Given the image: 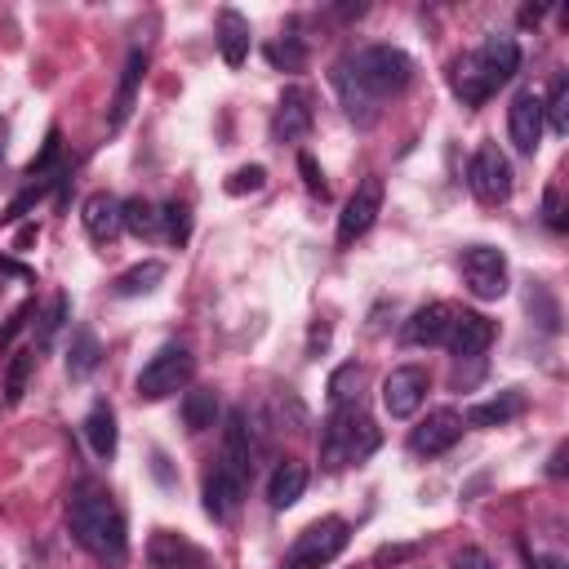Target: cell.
<instances>
[{
  "instance_id": "cell-1",
  "label": "cell",
  "mask_w": 569,
  "mask_h": 569,
  "mask_svg": "<svg viewBox=\"0 0 569 569\" xmlns=\"http://www.w3.org/2000/svg\"><path fill=\"white\" fill-rule=\"evenodd\" d=\"M67 529L71 538L102 565H120L124 560V516L111 502L107 489L98 485H76L67 498Z\"/></svg>"
},
{
  "instance_id": "cell-2",
  "label": "cell",
  "mask_w": 569,
  "mask_h": 569,
  "mask_svg": "<svg viewBox=\"0 0 569 569\" xmlns=\"http://www.w3.org/2000/svg\"><path fill=\"white\" fill-rule=\"evenodd\" d=\"M373 449H378V427H373V418L360 409V400L338 405V409L329 413L325 431H320V462H325L329 471H338V467H347V462H365Z\"/></svg>"
},
{
  "instance_id": "cell-3",
  "label": "cell",
  "mask_w": 569,
  "mask_h": 569,
  "mask_svg": "<svg viewBox=\"0 0 569 569\" xmlns=\"http://www.w3.org/2000/svg\"><path fill=\"white\" fill-rule=\"evenodd\" d=\"M347 67H351V76L360 80V89L369 93V98H391V93H400L409 80H413V62H409V53L405 49H396V44H369V49H360L356 58H347Z\"/></svg>"
},
{
  "instance_id": "cell-4",
  "label": "cell",
  "mask_w": 569,
  "mask_h": 569,
  "mask_svg": "<svg viewBox=\"0 0 569 569\" xmlns=\"http://www.w3.org/2000/svg\"><path fill=\"white\" fill-rule=\"evenodd\" d=\"M347 538H351L347 520L325 516V520L307 525V529L293 538V547H289V556H284V565H280V569H320V565H329V560L347 547Z\"/></svg>"
},
{
  "instance_id": "cell-5",
  "label": "cell",
  "mask_w": 569,
  "mask_h": 569,
  "mask_svg": "<svg viewBox=\"0 0 569 569\" xmlns=\"http://www.w3.org/2000/svg\"><path fill=\"white\" fill-rule=\"evenodd\" d=\"M191 369H196L191 351L178 347V342H164V347L142 365V373H138V396H142V400H164V396H173V391H182V387L191 382Z\"/></svg>"
},
{
  "instance_id": "cell-6",
  "label": "cell",
  "mask_w": 569,
  "mask_h": 569,
  "mask_svg": "<svg viewBox=\"0 0 569 569\" xmlns=\"http://www.w3.org/2000/svg\"><path fill=\"white\" fill-rule=\"evenodd\" d=\"M458 271H462V284L471 289V298H480V302H498V298L507 293V284H511L507 258H502V249H493V244H471V249H462Z\"/></svg>"
},
{
  "instance_id": "cell-7",
  "label": "cell",
  "mask_w": 569,
  "mask_h": 569,
  "mask_svg": "<svg viewBox=\"0 0 569 569\" xmlns=\"http://www.w3.org/2000/svg\"><path fill=\"white\" fill-rule=\"evenodd\" d=\"M467 187L480 204H507L511 196V164L498 151V142H480L471 164H467Z\"/></svg>"
},
{
  "instance_id": "cell-8",
  "label": "cell",
  "mask_w": 569,
  "mask_h": 569,
  "mask_svg": "<svg viewBox=\"0 0 569 569\" xmlns=\"http://www.w3.org/2000/svg\"><path fill=\"white\" fill-rule=\"evenodd\" d=\"M249 467H253V445H249L244 409H231V413H227V427H222V449H218L213 476H222L236 493H244V485H249Z\"/></svg>"
},
{
  "instance_id": "cell-9",
  "label": "cell",
  "mask_w": 569,
  "mask_h": 569,
  "mask_svg": "<svg viewBox=\"0 0 569 569\" xmlns=\"http://www.w3.org/2000/svg\"><path fill=\"white\" fill-rule=\"evenodd\" d=\"M427 387H431V378L422 365H400L382 378V409L391 418H413L427 400Z\"/></svg>"
},
{
  "instance_id": "cell-10",
  "label": "cell",
  "mask_w": 569,
  "mask_h": 569,
  "mask_svg": "<svg viewBox=\"0 0 569 569\" xmlns=\"http://www.w3.org/2000/svg\"><path fill=\"white\" fill-rule=\"evenodd\" d=\"M378 213H382V178L369 173V178L351 191V200H347V209H342V218H338V244H356V240L373 227Z\"/></svg>"
},
{
  "instance_id": "cell-11",
  "label": "cell",
  "mask_w": 569,
  "mask_h": 569,
  "mask_svg": "<svg viewBox=\"0 0 569 569\" xmlns=\"http://www.w3.org/2000/svg\"><path fill=\"white\" fill-rule=\"evenodd\" d=\"M458 436H462V413H458V409H436V413H427V418L409 431V449H413L418 458H436V453L453 449Z\"/></svg>"
},
{
  "instance_id": "cell-12",
  "label": "cell",
  "mask_w": 569,
  "mask_h": 569,
  "mask_svg": "<svg viewBox=\"0 0 569 569\" xmlns=\"http://www.w3.org/2000/svg\"><path fill=\"white\" fill-rule=\"evenodd\" d=\"M542 124H547V120H542V98H538L533 89L516 93L511 107H507V133H511V147L525 151V156H533L538 142H542Z\"/></svg>"
},
{
  "instance_id": "cell-13",
  "label": "cell",
  "mask_w": 569,
  "mask_h": 569,
  "mask_svg": "<svg viewBox=\"0 0 569 569\" xmlns=\"http://www.w3.org/2000/svg\"><path fill=\"white\" fill-rule=\"evenodd\" d=\"M147 560L151 569H213V560L182 533H169V529H156L151 542H147Z\"/></svg>"
},
{
  "instance_id": "cell-14",
  "label": "cell",
  "mask_w": 569,
  "mask_h": 569,
  "mask_svg": "<svg viewBox=\"0 0 569 569\" xmlns=\"http://www.w3.org/2000/svg\"><path fill=\"white\" fill-rule=\"evenodd\" d=\"M453 311H458V307H449V302H427V307H418V311L405 320L400 338H405L409 347H445L449 325H453Z\"/></svg>"
},
{
  "instance_id": "cell-15",
  "label": "cell",
  "mask_w": 569,
  "mask_h": 569,
  "mask_svg": "<svg viewBox=\"0 0 569 569\" xmlns=\"http://www.w3.org/2000/svg\"><path fill=\"white\" fill-rule=\"evenodd\" d=\"M476 62H480L485 84H489V93H493L498 84H507V80L516 76V67H520V44H516L511 36L493 31V36H485V44L476 49Z\"/></svg>"
},
{
  "instance_id": "cell-16",
  "label": "cell",
  "mask_w": 569,
  "mask_h": 569,
  "mask_svg": "<svg viewBox=\"0 0 569 569\" xmlns=\"http://www.w3.org/2000/svg\"><path fill=\"white\" fill-rule=\"evenodd\" d=\"M329 84H333V93H338V102H342V111H347V120H351V124H360V129L378 124V98H369V93L360 89V80L351 76V67H347V62H333Z\"/></svg>"
},
{
  "instance_id": "cell-17",
  "label": "cell",
  "mask_w": 569,
  "mask_h": 569,
  "mask_svg": "<svg viewBox=\"0 0 569 569\" xmlns=\"http://www.w3.org/2000/svg\"><path fill=\"white\" fill-rule=\"evenodd\" d=\"M307 129H311V98H307V89H284L280 107L271 116V138L284 147V142H302Z\"/></svg>"
},
{
  "instance_id": "cell-18",
  "label": "cell",
  "mask_w": 569,
  "mask_h": 569,
  "mask_svg": "<svg viewBox=\"0 0 569 569\" xmlns=\"http://www.w3.org/2000/svg\"><path fill=\"white\" fill-rule=\"evenodd\" d=\"M493 333H498V325L489 316H480V311H453V325H449L445 347L467 360V356H480L493 342Z\"/></svg>"
},
{
  "instance_id": "cell-19",
  "label": "cell",
  "mask_w": 569,
  "mask_h": 569,
  "mask_svg": "<svg viewBox=\"0 0 569 569\" xmlns=\"http://www.w3.org/2000/svg\"><path fill=\"white\" fill-rule=\"evenodd\" d=\"M80 222H84V236H89L93 244H111V240L124 231V222H120V200H116L111 191H93V196L80 204Z\"/></svg>"
},
{
  "instance_id": "cell-20",
  "label": "cell",
  "mask_w": 569,
  "mask_h": 569,
  "mask_svg": "<svg viewBox=\"0 0 569 569\" xmlns=\"http://www.w3.org/2000/svg\"><path fill=\"white\" fill-rule=\"evenodd\" d=\"M302 489H307V467H302L298 458L276 462V471H271V480H267V502H271V511H289V507L302 498Z\"/></svg>"
},
{
  "instance_id": "cell-21",
  "label": "cell",
  "mask_w": 569,
  "mask_h": 569,
  "mask_svg": "<svg viewBox=\"0 0 569 569\" xmlns=\"http://www.w3.org/2000/svg\"><path fill=\"white\" fill-rule=\"evenodd\" d=\"M218 53L227 67H244L249 58V18L236 9H218Z\"/></svg>"
},
{
  "instance_id": "cell-22",
  "label": "cell",
  "mask_w": 569,
  "mask_h": 569,
  "mask_svg": "<svg viewBox=\"0 0 569 569\" xmlns=\"http://www.w3.org/2000/svg\"><path fill=\"white\" fill-rule=\"evenodd\" d=\"M142 76H147V53H142V49H133V53H129V62H124V76H120V89H116L111 116H107V124H111V129H120V124L129 120V111H133V98H138V84H142Z\"/></svg>"
},
{
  "instance_id": "cell-23",
  "label": "cell",
  "mask_w": 569,
  "mask_h": 569,
  "mask_svg": "<svg viewBox=\"0 0 569 569\" xmlns=\"http://www.w3.org/2000/svg\"><path fill=\"white\" fill-rule=\"evenodd\" d=\"M449 84H453V93H458L467 107H476V102L489 98V84H485V71H480L476 53H462V58L449 62Z\"/></svg>"
},
{
  "instance_id": "cell-24",
  "label": "cell",
  "mask_w": 569,
  "mask_h": 569,
  "mask_svg": "<svg viewBox=\"0 0 569 569\" xmlns=\"http://www.w3.org/2000/svg\"><path fill=\"white\" fill-rule=\"evenodd\" d=\"M520 413H525V396H520V391H498L493 400L471 405V409H467V422H471V427H502V422H511V418H520Z\"/></svg>"
},
{
  "instance_id": "cell-25",
  "label": "cell",
  "mask_w": 569,
  "mask_h": 569,
  "mask_svg": "<svg viewBox=\"0 0 569 569\" xmlns=\"http://www.w3.org/2000/svg\"><path fill=\"white\" fill-rule=\"evenodd\" d=\"M98 365H102L98 333H93V329H76V333H71V347H67V378L80 382V378H89Z\"/></svg>"
},
{
  "instance_id": "cell-26",
  "label": "cell",
  "mask_w": 569,
  "mask_h": 569,
  "mask_svg": "<svg viewBox=\"0 0 569 569\" xmlns=\"http://www.w3.org/2000/svg\"><path fill=\"white\" fill-rule=\"evenodd\" d=\"M84 440H89V449L98 453V458H111L116 453V413H111V405L107 400H98L89 413H84Z\"/></svg>"
},
{
  "instance_id": "cell-27",
  "label": "cell",
  "mask_w": 569,
  "mask_h": 569,
  "mask_svg": "<svg viewBox=\"0 0 569 569\" xmlns=\"http://www.w3.org/2000/svg\"><path fill=\"white\" fill-rule=\"evenodd\" d=\"M182 422H187L191 436L209 431V427L218 422V396H213L209 387H191V391L182 396Z\"/></svg>"
},
{
  "instance_id": "cell-28",
  "label": "cell",
  "mask_w": 569,
  "mask_h": 569,
  "mask_svg": "<svg viewBox=\"0 0 569 569\" xmlns=\"http://www.w3.org/2000/svg\"><path fill=\"white\" fill-rule=\"evenodd\" d=\"M160 280H164V262L147 258V262H138V267H129V271L116 276V293L120 298H138V293H151Z\"/></svg>"
},
{
  "instance_id": "cell-29",
  "label": "cell",
  "mask_w": 569,
  "mask_h": 569,
  "mask_svg": "<svg viewBox=\"0 0 569 569\" xmlns=\"http://www.w3.org/2000/svg\"><path fill=\"white\" fill-rule=\"evenodd\" d=\"M120 222H124V231H133V236H156V231H160V209H156L151 200L133 196V200L120 204Z\"/></svg>"
},
{
  "instance_id": "cell-30",
  "label": "cell",
  "mask_w": 569,
  "mask_h": 569,
  "mask_svg": "<svg viewBox=\"0 0 569 569\" xmlns=\"http://www.w3.org/2000/svg\"><path fill=\"white\" fill-rule=\"evenodd\" d=\"M240 498H244V493H236L222 476H213V471H209V480H204V511H209L213 520H227V516L240 507Z\"/></svg>"
},
{
  "instance_id": "cell-31",
  "label": "cell",
  "mask_w": 569,
  "mask_h": 569,
  "mask_svg": "<svg viewBox=\"0 0 569 569\" xmlns=\"http://www.w3.org/2000/svg\"><path fill=\"white\" fill-rule=\"evenodd\" d=\"M36 369V351H13L9 369H4V405H18L27 396V378Z\"/></svg>"
},
{
  "instance_id": "cell-32",
  "label": "cell",
  "mask_w": 569,
  "mask_h": 569,
  "mask_svg": "<svg viewBox=\"0 0 569 569\" xmlns=\"http://www.w3.org/2000/svg\"><path fill=\"white\" fill-rule=\"evenodd\" d=\"M542 120H551L556 133H569V80H565V76L556 80L551 98L542 102Z\"/></svg>"
},
{
  "instance_id": "cell-33",
  "label": "cell",
  "mask_w": 569,
  "mask_h": 569,
  "mask_svg": "<svg viewBox=\"0 0 569 569\" xmlns=\"http://www.w3.org/2000/svg\"><path fill=\"white\" fill-rule=\"evenodd\" d=\"M160 231H164L173 244H182V240L191 236V213H187V204H178V200L160 204Z\"/></svg>"
},
{
  "instance_id": "cell-34",
  "label": "cell",
  "mask_w": 569,
  "mask_h": 569,
  "mask_svg": "<svg viewBox=\"0 0 569 569\" xmlns=\"http://www.w3.org/2000/svg\"><path fill=\"white\" fill-rule=\"evenodd\" d=\"M262 182H267V169H262V164H244V169H236V173L222 182V191H227V196H249V191H262Z\"/></svg>"
},
{
  "instance_id": "cell-35",
  "label": "cell",
  "mask_w": 569,
  "mask_h": 569,
  "mask_svg": "<svg viewBox=\"0 0 569 569\" xmlns=\"http://www.w3.org/2000/svg\"><path fill=\"white\" fill-rule=\"evenodd\" d=\"M62 320H67V298L58 293V298H49V307L40 311V333H36V347H49V342H53V333L62 329Z\"/></svg>"
},
{
  "instance_id": "cell-36",
  "label": "cell",
  "mask_w": 569,
  "mask_h": 569,
  "mask_svg": "<svg viewBox=\"0 0 569 569\" xmlns=\"http://www.w3.org/2000/svg\"><path fill=\"white\" fill-rule=\"evenodd\" d=\"M351 382H360V369H356V365H342V369L329 378V400H333V409H338V405H351V396H356Z\"/></svg>"
},
{
  "instance_id": "cell-37",
  "label": "cell",
  "mask_w": 569,
  "mask_h": 569,
  "mask_svg": "<svg viewBox=\"0 0 569 569\" xmlns=\"http://www.w3.org/2000/svg\"><path fill=\"white\" fill-rule=\"evenodd\" d=\"M298 169H302V182H307V191L325 200V196H329V187H325V173H320L316 156H307V151H302V156H298Z\"/></svg>"
},
{
  "instance_id": "cell-38",
  "label": "cell",
  "mask_w": 569,
  "mask_h": 569,
  "mask_svg": "<svg viewBox=\"0 0 569 569\" xmlns=\"http://www.w3.org/2000/svg\"><path fill=\"white\" fill-rule=\"evenodd\" d=\"M267 58H271L276 67H284V71H298V67H302V58H307V49H302V44H271V49H267Z\"/></svg>"
},
{
  "instance_id": "cell-39",
  "label": "cell",
  "mask_w": 569,
  "mask_h": 569,
  "mask_svg": "<svg viewBox=\"0 0 569 569\" xmlns=\"http://www.w3.org/2000/svg\"><path fill=\"white\" fill-rule=\"evenodd\" d=\"M31 311H36V302H22V307L4 320V329H0V351H9V347H13V338L22 333V325H27V316H31Z\"/></svg>"
},
{
  "instance_id": "cell-40",
  "label": "cell",
  "mask_w": 569,
  "mask_h": 569,
  "mask_svg": "<svg viewBox=\"0 0 569 569\" xmlns=\"http://www.w3.org/2000/svg\"><path fill=\"white\" fill-rule=\"evenodd\" d=\"M453 569H493V560H489L480 547H462V551L453 556Z\"/></svg>"
},
{
  "instance_id": "cell-41",
  "label": "cell",
  "mask_w": 569,
  "mask_h": 569,
  "mask_svg": "<svg viewBox=\"0 0 569 569\" xmlns=\"http://www.w3.org/2000/svg\"><path fill=\"white\" fill-rule=\"evenodd\" d=\"M325 342H329V325H316V329H311V356L325 351Z\"/></svg>"
},
{
  "instance_id": "cell-42",
  "label": "cell",
  "mask_w": 569,
  "mask_h": 569,
  "mask_svg": "<svg viewBox=\"0 0 569 569\" xmlns=\"http://www.w3.org/2000/svg\"><path fill=\"white\" fill-rule=\"evenodd\" d=\"M538 18H542V9H533V4H529V9H520V22H525V27H529V22H538Z\"/></svg>"
},
{
  "instance_id": "cell-43",
  "label": "cell",
  "mask_w": 569,
  "mask_h": 569,
  "mask_svg": "<svg viewBox=\"0 0 569 569\" xmlns=\"http://www.w3.org/2000/svg\"><path fill=\"white\" fill-rule=\"evenodd\" d=\"M538 569H565V560H560V556H542Z\"/></svg>"
},
{
  "instance_id": "cell-44",
  "label": "cell",
  "mask_w": 569,
  "mask_h": 569,
  "mask_svg": "<svg viewBox=\"0 0 569 569\" xmlns=\"http://www.w3.org/2000/svg\"><path fill=\"white\" fill-rule=\"evenodd\" d=\"M4 147H9V124H4V116H0V160H4Z\"/></svg>"
}]
</instances>
